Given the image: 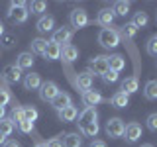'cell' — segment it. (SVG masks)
<instances>
[{
	"label": "cell",
	"instance_id": "6da1fadb",
	"mask_svg": "<svg viewBox=\"0 0 157 147\" xmlns=\"http://www.w3.org/2000/svg\"><path fill=\"white\" fill-rule=\"evenodd\" d=\"M98 43L106 49H114L120 43V33L114 28H102L100 33H98Z\"/></svg>",
	"mask_w": 157,
	"mask_h": 147
},
{
	"label": "cell",
	"instance_id": "7a4b0ae2",
	"mask_svg": "<svg viewBox=\"0 0 157 147\" xmlns=\"http://www.w3.org/2000/svg\"><path fill=\"white\" fill-rule=\"evenodd\" d=\"M29 12H28V6L26 2H12L10 4V10H8V18L16 24H24L28 20Z\"/></svg>",
	"mask_w": 157,
	"mask_h": 147
},
{
	"label": "cell",
	"instance_id": "3957f363",
	"mask_svg": "<svg viewBox=\"0 0 157 147\" xmlns=\"http://www.w3.org/2000/svg\"><path fill=\"white\" fill-rule=\"evenodd\" d=\"M59 86L55 85L53 81H47V82H41V86H39V98H41L43 102H51L53 98L59 94Z\"/></svg>",
	"mask_w": 157,
	"mask_h": 147
},
{
	"label": "cell",
	"instance_id": "277c9868",
	"mask_svg": "<svg viewBox=\"0 0 157 147\" xmlns=\"http://www.w3.org/2000/svg\"><path fill=\"white\" fill-rule=\"evenodd\" d=\"M106 134L108 137H122L124 135V130H126V124L120 120V118H110V120L106 122Z\"/></svg>",
	"mask_w": 157,
	"mask_h": 147
},
{
	"label": "cell",
	"instance_id": "5b68a950",
	"mask_svg": "<svg viewBox=\"0 0 157 147\" xmlns=\"http://www.w3.org/2000/svg\"><path fill=\"white\" fill-rule=\"evenodd\" d=\"M69 20H71V26L73 28L81 29V28H85L86 24H88V14L82 8H75L71 12V16H69Z\"/></svg>",
	"mask_w": 157,
	"mask_h": 147
},
{
	"label": "cell",
	"instance_id": "8992f818",
	"mask_svg": "<svg viewBox=\"0 0 157 147\" xmlns=\"http://www.w3.org/2000/svg\"><path fill=\"white\" fill-rule=\"evenodd\" d=\"M124 135H126V141L128 143H136L137 139L141 137V126L137 122H130L124 130Z\"/></svg>",
	"mask_w": 157,
	"mask_h": 147
},
{
	"label": "cell",
	"instance_id": "52a82bcc",
	"mask_svg": "<svg viewBox=\"0 0 157 147\" xmlns=\"http://www.w3.org/2000/svg\"><path fill=\"white\" fill-rule=\"evenodd\" d=\"M100 102H102V94L98 90H85L82 92V104L86 108H94Z\"/></svg>",
	"mask_w": 157,
	"mask_h": 147
},
{
	"label": "cell",
	"instance_id": "ba28073f",
	"mask_svg": "<svg viewBox=\"0 0 157 147\" xmlns=\"http://www.w3.org/2000/svg\"><path fill=\"white\" fill-rule=\"evenodd\" d=\"M90 69H92V73H94V75H100L102 77L108 71V57H104V55L94 57L90 61Z\"/></svg>",
	"mask_w": 157,
	"mask_h": 147
},
{
	"label": "cell",
	"instance_id": "9c48e42d",
	"mask_svg": "<svg viewBox=\"0 0 157 147\" xmlns=\"http://www.w3.org/2000/svg\"><path fill=\"white\" fill-rule=\"evenodd\" d=\"M36 28H37V32H39V33L53 32V29H55V18H53V16H41V18L37 20Z\"/></svg>",
	"mask_w": 157,
	"mask_h": 147
},
{
	"label": "cell",
	"instance_id": "30bf717a",
	"mask_svg": "<svg viewBox=\"0 0 157 147\" xmlns=\"http://www.w3.org/2000/svg\"><path fill=\"white\" fill-rule=\"evenodd\" d=\"M2 78H4V81H8V82H18L20 78H22V69H18L16 65H8V67H4V71H2Z\"/></svg>",
	"mask_w": 157,
	"mask_h": 147
},
{
	"label": "cell",
	"instance_id": "8fae6325",
	"mask_svg": "<svg viewBox=\"0 0 157 147\" xmlns=\"http://www.w3.org/2000/svg\"><path fill=\"white\" fill-rule=\"evenodd\" d=\"M114 18H116V14L112 12V8H104V10H100V12H98L96 22L100 24V26H104V28H112Z\"/></svg>",
	"mask_w": 157,
	"mask_h": 147
},
{
	"label": "cell",
	"instance_id": "7c38bea8",
	"mask_svg": "<svg viewBox=\"0 0 157 147\" xmlns=\"http://www.w3.org/2000/svg\"><path fill=\"white\" fill-rule=\"evenodd\" d=\"M71 36H73V32L69 28H59V29H55L53 32V37H51V41H55L57 45H61V43H67L71 41Z\"/></svg>",
	"mask_w": 157,
	"mask_h": 147
},
{
	"label": "cell",
	"instance_id": "4fadbf2b",
	"mask_svg": "<svg viewBox=\"0 0 157 147\" xmlns=\"http://www.w3.org/2000/svg\"><path fill=\"white\" fill-rule=\"evenodd\" d=\"M98 120V114H96V110L94 108H85V110L78 114V126H86V124H90V122H96Z\"/></svg>",
	"mask_w": 157,
	"mask_h": 147
},
{
	"label": "cell",
	"instance_id": "5bb4252c",
	"mask_svg": "<svg viewBox=\"0 0 157 147\" xmlns=\"http://www.w3.org/2000/svg\"><path fill=\"white\" fill-rule=\"evenodd\" d=\"M73 102H71V96L67 94V92H59V94L51 100V106L55 108V110H63V108H67V106H71Z\"/></svg>",
	"mask_w": 157,
	"mask_h": 147
},
{
	"label": "cell",
	"instance_id": "9a60e30c",
	"mask_svg": "<svg viewBox=\"0 0 157 147\" xmlns=\"http://www.w3.org/2000/svg\"><path fill=\"white\" fill-rule=\"evenodd\" d=\"M61 57H63L65 63H73V61L78 59V49L75 45H71V43H67V45H63V49H61Z\"/></svg>",
	"mask_w": 157,
	"mask_h": 147
},
{
	"label": "cell",
	"instance_id": "2e32d148",
	"mask_svg": "<svg viewBox=\"0 0 157 147\" xmlns=\"http://www.w3.org/2000/svg\"><path fill=\"white\" fill-rule=\"evenodd\" d=\"M39 86H41V77H39L37 73L26 75V78H24V88H26V90H37Z\"/></svg>",
	"mask_w": 157,
	"mask_h": 147
},
{
	"label": "cell",
	"instance_id": "e0dca14e",
	"mask_svg": "<svg viewBox=\"0 0 157 147\" xmlns=\"http://www.w3.org/2000/svg\"><path fill=\"white\" fill-rule=\"evenodd\" d=\"M57 114H59V120L61 122H75L77 116H78V110H77V106L71 104V106L63 108V110H59Z\"/></svg>",
	"mask_w": 157,
	"mask_h": 147
},
{
	"label": "cell",
	"instance_id": "ac0fdd59",
	"mask_svg": "<svg viewBox=\"0 0 157 147\" xmlns=\"http://www.w3.org/2000/svg\"><path fill=\"white\" fill-rule=\"evenodd\" d=\"M43 55L47 57V61H55V59L61 57V45H57L55 41H51L49 39L47 41V47H45V53Z\"/></svg>",
	"mask_w": 157,
	"mask_h": 147
},
{
	"label": "cell",
	"instance_id": "d6986e66",
	"mask_svg": "<svg viewBox=\"0 0 157 147\" xmlns=\"http://www.w3.org/2000/svg\"><path fill=\"white\" fill-rule=\"evenodd\" d=\"M77 85H78V88H81L82 92H85V90H90V88H92V73H88V71L78 73Z\"/></svg>",
	"mask_w": 157,
	"mask_h": 147
},
{
	"label": "cell",
	"instance_id": "ffe728a7",
	"mask_svg": "<svg viewBox=\"0 0 157 147\" xmlns=\"http://www.w3.org/2000/svg\"><path fill=\"white\" fill-rule=\"evenodd\" d=\"M137 88H140V82H137L136 77H128L126 81H122V92H126L128 96L137 92Z\"/></svg>",
	"mask_w": 157,
	"mask_h": 147
},
{
	"label": "cell",
	"instance_id": "44dd1931",
	"mask_svg": "<svg viewBox=\"0 0 157 147\" xmlns=\"http://www.w3.org/2000/svg\"><path fill=\"white\" fill-rule=\"evenodd\" d=\"M124 67H126V61H124L122 55H110V57H108V69H110V71L120 73Z\"/></svg>",
	"mask_w": 157,
	"mask_h": 147
},
{
	"label": "cell",
	"instance_id": "7402d4cb",
	"mask_svg": "<svg viewBox=\"0 0 157 147\" xmlns=\"http://www.w3.org/2000/svg\"><path fill=\"white\" fill-rule=\"evenodd\" d=\"M16 67L18 69H32L33 67V57L32 53H20L16 59Z\"/></svg>",
	"mask_w": 157,
	"mask_h": 147
},
{
	"label": "cell",
	"instance_id": "603a6c76",
	"mask_svg": "<svg viewBox=\"0 0 157 147\" xmlns=\"http://www.w3.org/2000/svg\"><path fill=\"white\" fill-rule=\"evenodd\" d=\"M118 33H120V39H134L136 33H137V28L130 22V24H126V26H122L118 29Z\"/></svg>",
	"mask_w": 157,
	"mask_h": 147
},
{
	"label": "cell",
	"instance_id": "cb8c5ba5",
	"mask_svg": "<svg viewBox=\"0 0 157 147\" xmlns=\"http://www.w3.org/2000/svg\"><path fill=\"white\" fill-rule=\"evenodd\" d=\"M112 106L114 108H126L128 106V102H130V96L126 94V92H122V90H118L114 96H112Z\"/></svg>",
	"mask_w": 157,
	"mask_h": 147
},
{
	"label": "cell",
	"instance_id": "d4e9b609",
	"mask_svg": "<svg viewBox=\"0 0 157 147\" xmlns=\"http://www.w3.org/2000/svg\"><path fill=\"white\" fill-rule=\"evenodd\" d=\"M82 137L78 134H67L63 137V147H81Z\"/></svg>",
	"mask_w": 157,
	"mask_h": 147
},
{
	"label": "cell",
	"instance_id": "484cf974",
	"mask_svg": "<svg viewBox=\"0 0 157 147\" xmlns=\"http://www.w3.org/2000/svg\"><path fill=\"white\" fill-rule=\"evenodd\" d=\"M14 126H16V124H14L10 118H2V120H0V134L6 135V137L12 135L14 134Z\"/></svg>",
	"mask_w": 157,
	"mask_h": 147
},
{
	"label": "cell",
	"instance_id": "4316f807",
	"mask_svg": "<svg viewBox=\"0 0 157 147\" xmlns=\"http://www.w3.org/2000/svg\"><path fill=\"white\" fill-rule=\"evenodd\" d=\"M45 47H47V39H43V37H36L32 41V53L43 55V53H45Z\"/></svg>",
	"mask_w": 157,
	"mask_h": 147
},
{
	"label": "cell",
	"instance_id": "83f0119b",
	"mask_svg": "<svg viewBox=\"0 0 157 147\" xmlns=\"http://www.w3.org/2000/svg\"><path fill=\"white\" fill-rule=\"evenodd\" d=\"M144 94L147 100H157V81H149L144 88Z\"/></svg>",
	"mask_w": 157,
	"mask_h": 147
},
{
	"label": "cell",
	"instance_id": "f1b7e54d",
	"mask_svg": "<svg viewBox=\"0 0 157 147\" xmlns=\"http://www.w3.org/2000/svg\"><path fill=\"white\" fill-rule=\"evenodd\" d=\"M45 8H47L45 2H41V0H36V2H32V4L28 6V12L36 14V16H41V14L45 12Z\"/></svg>",
	"mask_w": 157,
	"mask_h": 147
},
{
	"label": "cell",
	"instance_id": "f546056e",
	"mask_svg": "<svg viewBox=\"0 0 157 147\" xmlns=\"http://www.w3.org/2000/svg\"><path fill=\"white\" fill-rule=\"evenodd\" d=\"M147 22H149V18H147V14L145 12H136V16H134V20H132V24L140 29V28H145L147 26Z\"/></svg>",
	"mask_w": 157,
	"mask_h": 147
},
{
	"label": "cell",
	"instance_id": "4dcf8cb0",
	"mask_svg": "<svg viewBox=\"0 0 157 147\" xmlns=\"http://www.w3.org/2000/svg\"><path fill=\"white\" fill-rule=\"evenodd\" d=\"M112 12H114L116 16H126V14H130V2H116L114 8H112Z\"/></svg>",
	"mask_w": 157,
	"mask_h": 147
},
{
	"label": "cell",
	"instance_id": "1f68e13d",
	"mask_svg": "<svg viewBox=\"0 0 157 147\" xmlns=\"http://www.w3.org/2000/svg\"><path fill=\"white\" fill-rule=\"evenodd\" d=\"M98 130H100V127H98V122H90V124H86V126L81 127V131L85 135H88V137H94L98 134Z\"/></svg>",
	"mask_w": 157,
	"mask_h": 147
},
{
	"label": "cell",
	"instance_id": "d6a6232c",
	"mask_svg": "<svg viewBox=\"0 0 157 147\" xmlns=\"http://www.w3.org/2000/svg\"><path fill=\"white\" fill-rule=\"evenodd\" d=\"M37 116H39V112H37L33 106H24V120H28V122H36V120H37Z\"/></svg>",
	"mask_w": 157,
	"mask_h": 147
},
{
	"label": "cell",
	"instance_id": "836d02e7",
	"mask_svg": "<svg viewBox=\"0 0 157 147\" xmlns=\"http://www.w3.org/2000/svg\"><path fill=\"white\" fill-rule=\"evenodd\" d=\"M10 120H12L14 124H20V122L24 120V106H14V108H12V116H10Z\"/></svg>",
	"mask_w": 157,
	"mask_h": 147
},
{
	"label": "cell",
	"instance_id": "e575fe53",
	"mask_svg": "<svg viewBox=\"0 0 157 147\" xmlns=\"http://www.w3.org/2000/svg\"><path fill=\"white\" fill-rule=\"evenodd\" d=\"M18 130L22 131V134H32L33 131V122H28V120H22L18 124Z\"/></svg>",
	"mask_w": 157,
	"mask_h": 147
},
{
	"label": "cell",
	"instance_id": "d590c367",
	"mask_svg": "<svg viewBox=\"0 0 157 147\" xmlns=\"http://www.w3.org/2000/svg\"><path fill=\"white\" fill-rule=\"evenodd\" d=\"M145 49H147V53H149V55H153V57H157V39H155V37H151L149 41H147V45H145Z\"/></svg>",
	"mask_w": 157,
	"mask_h": 147
},
{
	"label": "cell",
	"instance_id": "8d00e7d4",
	"mask_svg": "<svg viewBox=\"0 0 157 147\" xmlns=\"http://www.w3.org/2000/svg\"><path fill=\"white\" fill-rule=\"evenodd\" d=\"M145 122H147V127H149L151 131H157V112L155 114H149Z\"/></svg>",
	"mask_w": 157,
	"mask_h": 147
},
{
	"label": "cell",
	"instance_id": "74e56055",
	"mask_svg": "<svg viewBox=\"0 0 157 147\" xmlns=\"http://www.w3.org/2000/svg\"><path fill=\"white\" fill-rule=\"evenodd\" d=\"M10 92L6 90V88H0V106H6L8 102H10Z\"/></svg>",
	"mask_w": 157,
	"mask_h": 147
},
{
	"label": "cell",
	"instance_id": "f35d334b",
	"mask_svg": "<svg viewBox=\"0 0 157 147\" xmlns=\"http://www.w3.org/2000/svg\"><path fill=\"white\" fill-rule=\"evenodd\" d=\"M102 78H104L106 82H116L118 81V73H114V71H110V69H108L104 75H102Z\"/></svg>",
	"mask_w": 157,
	"mask_h": 147
},
{
	"label": "cell",
	"instance_id": "ab89813d",
	"mask_svg": "<svg viewBox=\"0 0 157 147\" xmlns=\"http://www.w3.org/2000/svg\"><path fill=\"white\" fill-rule=\"evenodd\" d=\"M47 147H63V141L59 137H53V139L47 141Z\"/></svg>",
	"mask_w": 157,
	"mask_h": 147
},
{
	"label": "cell",
	"instance_id": "60d3db41",
	"mask_svg": "<svg viewBox=\"0 0 157 147\" xmlns=\"http://www.w3.org/2000/svg\"><path fill=\"white\" fill-rule=\"evenodd\" d=\"M4 45H6V47H12L14 45V37L12 36H6V37H4Z\"/></svg>",
	"mask_w": 157,
	"mask_h": 147
},
{
	"label": "cell",
	"instance_id": "b9f144b4",
	"mask_svg": "<svg viewBox=\"0 0 157 147\" xmlns=\"http://www.w3.org/2000/svg\"><path fill=\"white\" fill-rule=\"evenodd\" d=\"M90 147H106V143H104L102 139H94V141L90 143Z\"/></svg>",
	"mask_w": 157,
	"mask_h": 147
},
{
	"label": "cell",
	"instance_id": "7bdbcfd3",
	"mask_svg": "<svg viewBox=\"0 0 157 147\" xmlns=\"http://www.w3.org/2000/svg\"><path fill=\"white\" fill-rule=\"evenodd\" d=\"M4 147H20V143L16 139H10V141H6V143H4Z\"/></svg>",
	"mask_w": 157,
	"mask_h": 147
},
{
	"label": "cell",
	"instance_id": "ee69618b",
	"mask_svg": "<svg viewBox=\"0 0 157 147\" xmlns=\"http://www.w3.org/2000/svg\"><path fill=\"white\" fill-rule=\"evenodd\" d=\"M6 135H2V134H0V147H4V143H6Z\"/></svg>",
	"mask_w": 157,
	"mask_h": 147
},
{
	"label": "cell",
	"instance_id": "f6af8a7d",
	"mask_svg": "<svg viewBox=\"0 0 157 147\" xmlns=\"http://www.w3.org/2000/svg\"><path fill=\"white\" fill-rule=\"evenodd\" d=\"M4 116H6V110H4V106H0V120H2Z\"/></svg>",
	"mask_w": 157,
	"mask_h": 147
},
{
	"label": "cell",
	"instance_id": "bcb514c9",
	"mask_svg": "<svg viewBox=\"0 0 157 147\" xmlns=\"http://www.w3.org/2000/svg\"><path fill=\"white\" fill-rule=\"evenodd\" d=\"M0 36H4V24L0 22Z\"/></svg>",
	"mask_w": 157,
	"mask_h": 147
},
{
	"label": "cell",
	"instance_id": "7dc6e473",
	"mask_svg": "<svg viewBox=\"0 0 157 147\" xmlns=\"http://www.w3.org/2000/svg\"><path fill=\"white\" fill-rule=\"evenodd\" d=\"M36 147H47V143H36Z\"/></svg>",
	"mask_w": 157,
	"mask_h": 147
},
{
	"label": "cell",
	"instance_id": "c3c4849f",
	"mask_svg": "<svg viewBox=\"0 0 157 147\" xmlns=\"http://www.w3.org/2000/svg\"><path fill=\"white\" fill-rule=\"evenodd\" d=\"M141 147H153V145H149V143H145V145H141Z\"/></svg>",
	"mask_w": 157,
	"mask_h": 147
},
{
	"label": "cell",
	"instance_id": "681fc988",
	"mask_svg": "<svg viewBox=\"0 0 157 147\" xmlns=\"http://www.w3.org/2000/svg\"><path fill=\"white\" fill-rule=\"evenodd\" d=\"M155 39H157V36H155Z\"/></svg>",
	"mask_w": 157,
	"mask_h": 147
}]
</instances>
